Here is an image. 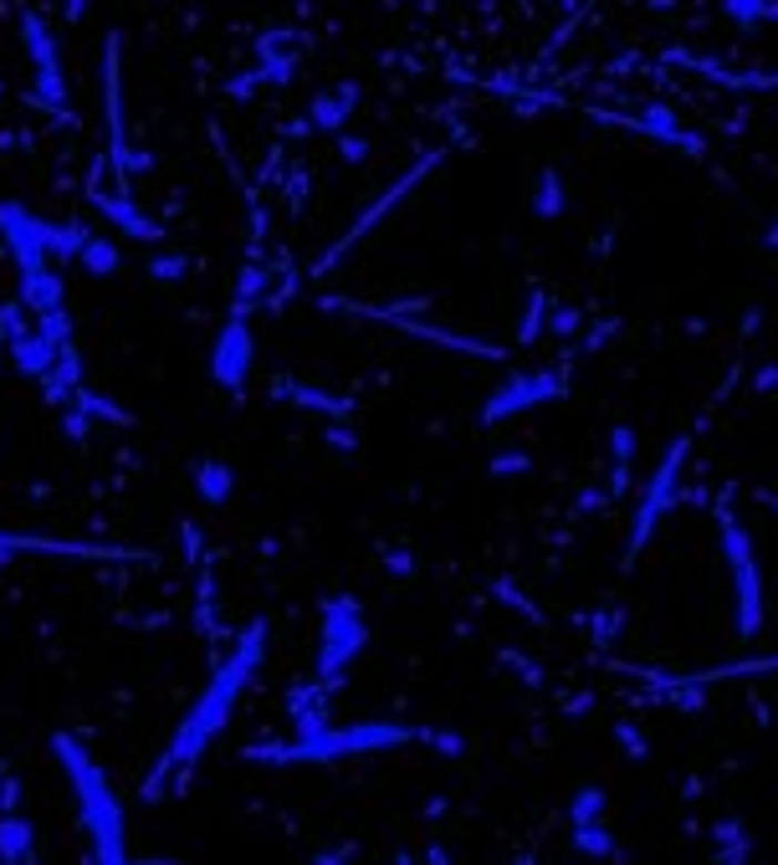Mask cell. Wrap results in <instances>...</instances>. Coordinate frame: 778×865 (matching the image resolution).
<instances>
[{"mask_svg": "<svg viewBox=\"0 0 778 865\" xmlns=\"http://www.w3.org/2000/svg\"><path fill=\"white\" fill-rule=\"evenodd\" d=\"M266 620H251L246 630L236 635V651H231V661L215 671L211 681H205V692L190 702V712H185V722L174 727V737H170V747H164V759L154 763V773H149V784H144V798H159V788L170 784V778H185L190 769H195L200 759H205V747L215 743V732L231 722V712H236V702L246 696V686H251V676H256V665H262V655H266Z\"/></svg>", "mask_w": 778, "mask_h": 865, "instance_id": "cell-1", "label": "cell"}, {"mask_svg": "<svg viewBox=\"0 0 778 865\" xmlns=\"http://www.w3.org/2000/svg\"><path fill=\"white\" fill-rule=\"evenodd\" d=\"M52 753H57V763H62L67 784H72V798H78V820H82V830H88V839H93V861L123 865L129 861V845H123V804L113 798V784H108L103 763H98L72 732H52Z\"/></svg>", "mask_w": 778, "mask_h": 865, "instance_id": "cell-2", "label": "cell"}, {"mask_svg": "<svg viewBox=\"0 0 778 865\" xmlns=\"http://www.w3.org/2000/svg\"><path fill=\"white\" fill-rule=\"evenodd\" d=\"M421 743V727H400V722H348V727H323L313 732H292L287 743H266V747H246L241 759L246 763H272V769H287V763H339V759H370L384 747H405Z\"/></svg>", "mask_w": 778, "mask_h": 865, "instance_id": "cell-3", "label": "cell"}, {"mask_svg": "<svg viewBox=\"0 0 778 865\" xmlns=\"http://www.w3.org/2000/svg\"><path fill=\"white\" fill-rule=\"evenodd\" d=\"M0 241L11 246V262L21 277L52 266L57 256H78V246L88 241V226H57V221H41L31 205L21 200H0Z\"/></svg>", "mask_w": 778, "mask_h": 865, "instance_id": "cell-4", "label": "cell"}, {"mask_svg": "<svg viewBox=\"0 0 778 865\" xmlns=\"http://www.w3.org/2000/svg\"><path fill=\"white\" fill-rule=\"evenodd\" d=\"M370 645V625H364V604L348 594L323 599V635H317V661H313V681L323 692H339L343 671L364 655Z\"/></svg>", "mask_w": 778, "mask_h": 865, "instance_id": "cell-5", "label": "cell"}, {"mask_svg": "<svg viewBox=\"0 0 778 865\" xmlns=\"http://www.w3.org/2000/svg\"><path fill=\"white\" fill-rule=\"evenodd\" d=\"M723 522V553H727V573H732V599H738V640H758L768 625V599H764V569H758V553H752L748 532L738 522Z\"/></svg>", "mask_w": 778, "mask_h": 865, "instance_id": "cell-6", "label": "cell"}, {"mask_svg": "<svg viewBox=\"0 0 778 865\" xmlns=\"http://www.w3.org/2000/svg\"><path fill=\"white\" fill-rule=\"evenodd\" d=\"M686 451H691V436H676L671 446H666V456H660L656 477H650L646 497H640V507H635V528H630V538H625V569H635V559H640L646 543H650V532H656L660 518L671 512L676 477H681V466H686Z\"/></svg>", "mask_w": 778, "mask_h": 865, "instance_id": "cell-7", "label": "cell"}, {"mask_svg": "<svg viewBox=\"0 0 778 865\" xmlns=\"http://www.w3.org/2000/svg\"><path fill=\"white\" fill-rule=\"evenodd\" d=\"M21 47L31 57V98H37L47 113H67V78H62V57H57V41L47 31V21L31 11H21Z\"/></svg>", "mask_w": 778, "mask_h": 865, "instance_id": "cell-8", "label": "cell"}, {"mask_svg": "<svg viewBox=\"0 0 778 865\" xmlns=\"http://www.w3.org/2000/svg\"><path fill=\"white\" fill-rule=\"evenodd\" d=\"M119 47L123 37L119 31H108V47H103V113H108V160H113V180L119 190L129 195V174L139 170V160L129 154V129H123V78H119Z\"/></svg>", "mask_w": 778, "mask_h": 865, "instance_id": "cell-9", "label": "cell"}, {"mask_svg": "<svg viewBox=\"0 0 778 865\" xmlns=\"http://www.w3.org/2000/svg\"><path fill=\"white\" fill-rule=\"evenodd\" d=\"M564 395H568L564 369H523L482 405V426H497L507 415H523V410H533V405H548V399H564Z\"/></svg>", "mask_w": 778, "mask_h": 865, "instance_id": "cell-10", "label": "cell"}, {"mask_svg": "<svg viewBox=\"0 0 778 865\" xmlns=\"http://www.w3.org/2000/svg\"><path fill=\"white\" fill-rule=\"evenodd\" d=\"M21 553H47V559H82V563H139V548L113 543H72V538H37V532H0V563Z\"/></svg>", "mask_w": 778, "mask_h": 865, "instance_id": "cell-11", "label": "cell"}, {"mask_svg": "<svg viewBox=\"0 0 778 865\" xmlns=\"http://www.w3.org/2000/svg\"><path fill=\"white\" fill-rule=\"evenodd\" d=\"M436 164H441V154H431V160H421V164H415V170H410V174H400V180H395V185H390V190H384V195H380V200H374V205H370V211H364V215H358V221H354V226H348V231H343V236H339V241H333V246H329V252H323V262H317V266H313V272H317V277H323V272H333V262H339V256H343V252H348V246H358V241H364V236H370V231H374V226H380V221H384V215H390V211H395V205H400V200H405V195H410V190H415V185H421V180H425V174H431V170H436Z\"/></svg>", "mask_w": 778, "mask_h": 865, "instance_id": "cell-12", "label": "cell"}, {"mask_svg": "<svg viewBox=\"0 0 778 865\" xmlns=\"http://www.w3.org/2000/svg\"><path fill=\"white\" fill-rule=\"evenodd\" d=\"M251 364H256V338H251V328H246V313H231V318L221 323V333H215L211 379L236 395V389L251 379Z\"/></svg>", "mask_w": 778, "mask_h": 865, "instance_id": "cell-13", "label": "cell"}, {"mask_svg": "<svg viewBox=\"0 0 778 865\" xmlns=\"http://www.w3.org/2000/svg\"><path fill=\"white\" fill-rule=\"evenodd\" d=\"M348 307H354V313H370V318L395 323V328L415 333V338H431V344L451 348V354H472V359H492V364L507 359V348H497V344H482V338H462V333H451V328H431V323L405 318V313H390V307H370V303H348Z\"/></svg>", "mask_w": 778, "mask_h": 865, "instance_id": "cell-14", "label": "cell"}, {"mask_svg": "<svg viewBox=\"0 0 778 865\" xmlns=\"http://www.w3.org/2000/svg\"><path fill=\"white\" fill-rule=\"evenodd\" d=\"M93 205L103 211V221H113V226L123 231V236H133V241H164V231L149 221L139 205H133L123 190H93Z\"/></svg>", "mask_w": 778, "mask_h": 865, "instance_id": "cell-15", "label": "cell"}, {"mask_svg": "<svg viewBox=\"0 0 778 865\" xmlns=\"http://www.w3.org/2000/svg\"><path fill=\"white\" fill-rule=\"evenodd\" d=\"M354 108H358V82H339V88H329V93H317L307 103V129L339 133L343 123L354 119Z\"/></svg>", "mask_w": 778, "mask_h": 865, "instance_id": "cell-16", "label": "cell"}, {"mask_svg": "<svg viewBox=\"0 0 778 865\" xmlns=\"http://www.w3.org/2000/svg\"><path fill=\"white\" fill-rule=\"evenodd\" d=\"M630 123L640 133H656L660 144H676V149H686V154H701V139H697V133H686L681 123L671 119V108L656 103V108H646V113H640V119H630Z\"/></svg>", "mask_w": 778, "mask_h": 865, "instance_id": "cell-17", "label": "cell"}, {"mask_svg": "<svg viewBox=\"0 0 778 865\" xmlns=\"http://www.w3.org/2000/svg\"><path fill=\"white\" fill-rule=\"evenodd\" d=\"M0 861L6 865L31 861V825L16 810H0Z\"/></svg>", "mask_w": 778, "mask_h": 865, "instance_id": "cell-18", "label": "cell"}, {"mask_svg": "<svg viewBox=\"0 0 778 865\" xmlns=\"http://www.w3.org/2000/svg\"><path fill=\"white\" fill-rule=\"evenodd\" d=\"M190 477H195V492L205 497L211 507H221L225 497L236 492V477H231V466H225V461H195Z\"/></svg>", "mask_w": 778, "mask_h": 865, "instance_id": "cell-19", "label": "cell"}, {"mask_svg": "<svg viewBox=\"0 0 778 865\" xmlns=\"http://www.w3.org/2000/svg\"><path fill=\"white\" fill-rule=\"evenodd\" d=\"M72 262H78L82 272H93V277H113V272H119V246L88 231V241L78 246V256H72Z\"/></svg>", "mask_w": 778, "mask_h": 865, "instance_id": "cell-20", "label": "cell"}, {"mask_svg": "<svg viewBox=\"0 0 778 865\" xmlns=\"http://www.w3.org/2000/svg\"><path fill=\"white\" fill-rule=\"evenodd\" d=\"M609 451H615V477H609V497L630 492V456H635V430L615 426L609 430Z\"/></svg>", "mask_w": 778, "mask_h": 865, "instance_id": "cell-21", "label": "cell"}, {"mask_svg": "<svg viewBox=\"0 0 778 865\" xmlns=\"http://www.w3.org/2000/svg\"><path fill=\"white\" fill-rule=\"evenodd\" d=\"M564 205H568L564 174H558V170H543L538 174V190H533V211H538L543 221H554V215H564Z\"/></svg>", "mask_w": 778, "mask_h": 865, "instance_id": "cell-22", "label": "cell"}, {"mask_svg": "<svg viewBox=\"0 0 778 865\" xmlns=\"http://www.w3.org/2000/svg\"><path fill=\"white\" fill-rule=\"evenodd\" d=\"M723 16L738 27H768L778 21V0H723Z\"/></svg>", "mask_w": 778, "mask_h": 865, "instance_id": "cell-23", "label": "cell"}, {"mask_svg": "<svg viewBox=\"0 0 778 865\" xmlns=\"http://www.w3.org/2000/svg\"><path fill=\"white\" fill-rule=\"evenodd\" d=\"M594 820H605V788L599 784H584L568 804V825H594Z\"/></svg>", "mask_w": 778, "mask_h": 865, "instance_id": "cell-24", "label": "cell"}, {"mask_svg": "<svg viewBox=\"0 0 778 865\" xmlns=\"http://www.w3.org/2000/svg\"><path fill=\"white\" fill-rule=\"evenodd\" d=\"M287 399H292V405H303V410L348 415V405H343V399H329V395H317V389H303V385H287Z\"/></svg>", "mask_w": 778, "mask_h": 865, "instance_id": "cell-25", "label": "cell"}, {"mask_svg": "<svg viewBox=\"0 0 778 865\" xmlns=\"http://www.w3.org/2000/svg\"><path fill=\"white\" fill-rule=\"evenodd\" d=\"M574 851H584V855H620L615 845H609L605 830H599V820H594V825H574Z\"/></svg>", "mask_w": 778, "mask_h": 865, "instance_id": "cell-26", "label": "cell"}, {"mask_svg": "<svg viewBox=\"0 0 778 865\" xmlns=\"http://www.w3.org/2000/svg\"><path fill=\"white\" fill-rule=\"evenodd\" d=\"M543 313H548V303H543V293H533V303H528V318H523V333H517V344H533L543 333Z\"/></svg>", "mask_w": 778, "mask_h": 865, "instance_id": "cell-27", "label": "cell"}, {"mask_svg": "<svg viewBox=\"0 0 778 865\" xmlns=\"http://www.w3.org/2000/svg\"><path fill=\"white\" fill-rule=\"evenodd\" d=\"M579 323H584V313H579V307H558V313H554V307H548V328H554L558 338H568V333L579 328Z\"/></svg>", "mask_w": 778, "mask_h": 865, "instance_id": "cell-28", "label": "cell"}, {"mask_svg": "<svg viewBox=\"0 0 778 865\" xmlns=\"http://www.w3.org/2000/svg\"><path fill=\"white\" fill-rule=\"evenodd\" d=\"M421 743H431V747H441V753H451V759H462V737L456 732H431V727H421Z\"/></svg>", "mask_w": 778, "mask_h": 865, "instance_id": "cell-29", "label": "cell"}, {"mask_svg": "<svg viewBox=\"0 0 778 865\" xmlns=\"http://www.w3.org/2000/svg\"><path fill=\"white\" fill-rule=\"evenodd\" d=\"M149 277H154V282H174V277H185V262H180V256H159V262L149 266Z\"/></svg>", "mask_w": 778, "mask_h": 865, "instance_id": "cell-30", "label": "cell"}, {"mask_svg": "<svg viewBox=\"0 0 778 865\" xmlns=\"http://www.w3.org/2000/svg\"><path fill=\"white\" fill-rule=\"evenodd\" d=\"M339 154L348 164H364V160H370V139H348V133H343V139H339Z\"/></svg>", "mask_w": 778, "mask_h": 865, "instance_id": "cell-31", "label": "cell"}, {"mask_svg": "<svg viewBox=\"0 0 778 865\" xmlns=\"http://www.w3.org/2000/svg\"><path fill=\"white\" fill-rule=\"evenodd\" d=\"M492 471H497V477H523V471H528V456H497Z\"/></svg>", "mask_w": 778, "mask_h": 865, "instance_id": "cell-32", "label": "cell"}, {"mask_svg": "<svg viewBox=\"0 0 778 865\" xmlns=\"http://www.w3.org/2000/svg\"><path fill=\"white\" fill-rule=\"evenodd\" d=\"M82 11H88V0H67V21H82Z\"/></svg>", "mask_w": 778, "mask_h": 865, "instance_id": "cell-33", "label": "cell"}, {"mask_svg": "<svg viewBox=\"0 0 778 865\" xmlns=\"http://www.w3.org/2000/svg\"><path fill=\"white\" fill-rule=\"evenodd\" d=\"M0 98H6V82H0Z\"/></svg>", "mask_w": 778, "mask_h": 865, "instance_id": "cell-34", "label": "cell"}, {"mask_svg": "<svg viewBox=\"0 0 778 865\" xmlns=\"http://www.w3.org/2000/svg\"><path fill=\"white\" fill-rule=\"evenodd\" d=\"M0 348H6V338H0Z\"/></svg>", "mask_w": 778, "mask_h": 865, "instance_id": "cell-35", "label": "cell"}]
</instances>
